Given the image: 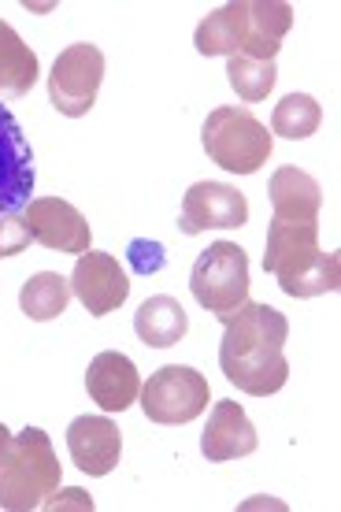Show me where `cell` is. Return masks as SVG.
I'll use <instances>...</instances> for the list:
<instances>
[{"label": "cell", "mask_w": 341, "mask_h": 512, "mask_svg": "<svg viewBox=\"0 0 341 512\" xmlns=\"http://www.w3.org/2000/svg\"><path fill=\"white\" fill-rule=\"evenodd\" d=\"M271 208L275 219H301V223H319V208H323V190L319 182L301 171V167H278L271 175Z\"/></svg>", "instance_id": "obj_16"}, {"label": "cell", "mask_w": 341, "mask_h": 512, "mask_svg": "<svg viewBox=\"0 0 341 512\" xmlns=\"http://www.w3.org/2000/svg\"><path fill=\"white\" fill-rule=\"evenodd\" d=\"M323 123V108H319L316 97H308V93H290V97H282L278 108L271 112V130H275L278 138H290V141H304L312 138Z\"/></svg>", "instance_id": "obj_20"}, {"label": "cell", "mask_w": 341, "mask_h": 512, "mask_svg": "<svg viewBox=\"0 0 341 512\" xmlns=\"http://www.w3.org/2000/svg\"><path fill=\"white\" fill-rule=\"evenodd\" d=\"M26 231H30V242L45 245V249H60V253L82 256L89 253V231L86 216L78 212L71 201L64 197H38L23 208Z\"/></svg>", "instance_id": "obj_10"}, {"label": "cell", "mask_w": 341, "mask_h": 512, "mask_svg": "<svg viewBox=\"0 0 341 512\" xmlns=\"http://www.w3.org/2000/svg\"><path fill=\"white\" fill-rule=\"evenodd\" d=\"M60 490V461L41 427H26L0 449V509L34 512Z\"/></svg>", "instance_id": "obj_3"}, {"label": "cell", "mask_w": 341, "mask_h": 512, "mask_svg": "<svg viewBox=\"0 0 341 512\" xmlns=\"http://www.w3.org/2000/svg\"><path fill=\"white\" fill-rule=\"evenodd\" d=\"M260 438H256L253 420L245 416L238 401H215L212 412H208V427L201 435V453L212 464L223 461H238V457H249L256 453Z\"/></svg>", "instance_id": "obj_14"}, {"label": "cell", "mask_w": 341, "mask_h": 512, "mask_svg": "<svg viewBox=\"0 0 341 512\" xmlns=\"http://www.w3.org/2000/svg\"><path fill=\"white\" fill-rule=\"evenodd\" d=\"M201 145L215 167L230 175H256L271 160L275 138L249 108H212L201 127Z\"/></svg>", "instance_id": "obj_4"}, {"label": "cell", "mask_w": 341, "mask_h": 512, "mask_svg": "<svg viewBox=\"0 0 341 512\" xmlns=\"http://www.w3.org/2000/svg\"><path fill=\"white\" fill-rule=\"evenodd\" d=\"M26 245H30V231H26L23 212L0 216V260H4V256H19Z\"/></svg>", "instance_id": "obj_23"}, {"label": "cell", "mask_w": 341, "mask_h": 512, "mask_svg": "<svg viewBox=\"0 0 341 512\" xmlns=\"http://www.w3.org/2000/svg\"><path fill=\"white\" fill-rule=\"evenodd\" d=\"M130 260H134V268H138L141 275H152V271L164 268V245L134 242V245H130Z\"/></svg>", "instance_id": "obj_24"}, {"label": "cell", "mask_w": 341, "mask_h": 512, "mask_svg": "<svg viewBox=\"0 0 341 512\" xmlns=\"http://www.w3.org/2000/svg\"><path fill=\"white\" fill-rule=\"evenodd\" d=\"M86 390L93 397V405H101L104 412H127L141 394V375L134 368V360L108 349V353H97L89 360Z\"/></svg>", "instance_id": "obj_15"}, {"label": "cell", "mask_w": 341, "mask_h": 512, "mask_svg": "<svg viewBox=\"0 0 341 512\" xmlns=\"http://www.w3.org/2000/svg\"><path fill=\"white\" fill-rule=\"evenodd\" d=\"M34 82H38V56L0 19V97L19 101L34 90Z\"/></svg>", "instance_id": "obj_18"}, {"label": "cell", "mask_w": 341, "mask_h": 512, "mask_svg": "<svg viewBox=\"0 0 341 512\" xmlns=\"http://www.w3.org/2000/svg\"><path fill=\"white\" fill-rule=\"evenodd\" d=\"M67 505H75V509H89V512H93V498H89L86 490H78V487L64 490V498H45V505H41V509H67Z\"/></svg>", "instance_id": "obj_25"}, {"label": "cell", "mask_w": 341, "mask_h": 512, "mask_svg": "<svg viewBox=\"0 0 341 512\" xmlns=\"http://www.w3.org/2000/svg\"><path fill=\"white\" fill-rule=\"evenodd\" d=\"M34 149L23 134L19 119L0 104V216L23 212L34 197Z\"/></svg>", "instance_id": "obj_8"}, {"label": "cell", "mask_w": 341, "mask_h": 512, "mask_svg": "<svg viewBox=\"0 0 341 512\" xmlns=\"http://www.w3.org/2000/svg\"><path fill=\"white\" fill-rule=\"evenodd\" d=\"M341 286V253H319L312 264H304L297 275H290L286 282H278V290L286 297H323L334 294Z\"/></svg>", "instance_id": "obj_21"}, {"label": "cell", "mask_w": 341, "mask_h": 512, "mask_svg": "<svg viewBox=\"0 0 341 512\" xmlns=\"http://www.w3.org/2000/svg\"><path fill=\"white\" fill-rule=\"evenodd\" d=\"M319 249V223H301V219H271L264 245V271L286 282L290 275L312 264Z\"/></svg>", "instance_id": "obj_13"}, {"label": "cell", "mask_w": 341, "mask_h": 512, "mask_svg": "<svg viewBox=\"0 0 341 512\" xmlns=\"http://www.w3.org/2000/svg\"><path fill=\"white\" fill-rule=\"evenodd\" d=\"M286 338H290V323L278 308L245 301L227 320V334L219 346V368L245 394H278L290 379V360L282 353Z\"/></svg>", "instance_id": "obj_1"}, {"label": "cell", "mask_w": 341, "mask_h": 512, "mask_svg": "<svg viewBox=\"0 0 341 512\" xmlns=\"http://www.w3.org/2000/svg\"><path fill=\"white\" fill-rule=\"evenodd\" d=\"M67 305H71V282L64 275H56V271L30 275L23 282V290H19V308L34 323H49L56 316H64Z\"/></svg>", "instance_id": "obj_19"}, {"label": "cell", "mask_w": 341, "mask_h": 512, "mask_svg": "<svg viewBox=\"0 0 341 512\" xmlns=\"http://www.w3.org/2000/svg\"><path fill=\"white\" fill-rule=\"evenodd\" d=\"M104 82V52L89 41H78L71 49L56 56L49 75V101L52 108L67 119L89 116V108L97 104Z\"/></svg>", "instance_id": "obj_7"}, {"label": "cell", "mask_w": 341, "mask_h": 512, "mask_svg": "<svg viewBox=\"0 0 341 512\" xmlns=\"http://www.w3.org/2000/svg\"><path fill=\"white\" fill-rule=\"evenodd\" d=\"M134 331H138V338L145 342V346L171 349L186 338V331H190V316H186V308L178 305L175 297L156 294L138 308Z\"/></svg>", "instance_id": "obj_17"}, {"label": "cell", "mask_w": 341, "mask_h": 512, "mask_svg": "<svg viewBox=\"0 0 341 512\" xmlns=\"http://www.w3.org/2000/svg\"><path fill=\"white\" fill-rule=\"evenodd\" d=\"M227 78H230V86H234V93H238L241 101L256 104L275 90L278 67H275V60H271V64H256V60H245V56H230Z\"/></svg>", "instance_id": "obj_22"}, {"label": "cell", "mask_w": 341, "mask_h": 512, "mask_svg": "<svg viewBox=\"0 0 341 512\" xmlns=\"http://www.w3.org/2000/svg\"><path fill=\"white\" fill-rule=\"evenodd\" d=\"M8 442H12V431H8V427H4V423H0V449L8 446Z\"/></svg>", "instance_id": "obj_26"}, {"label": "cell", "mask_w": 341, "mask_h": 512, "mask_svg": "<svg viewBox=\"0 0 341 512\" xmlns=\"http://www.w3.org/2000/svg\"><path fill=\"white\" fill-rule=\"evenodd\" d=\"M141 409L152 423H164V427H175V423H193L208 409V379H204L197 368L190 364H167L160 372L149 375V383L141 386Z\"/></svg>", "instance_id": "obj_6"}, {"label": "cell", "mask_w": 341, "mask_h": 512, "mask_svg": "<svg viewBox=\"0 0 341 512\" xmlns=\"http://www.w3.org/2000/svg\"><path fill=\"white\" fill-rule=\"evenodd\" d=\"M290 26L293 8L286 0H238L201 19L193 45L201 56H245L256 64H271Z\"/></svg>", "instance_id": "obj_2"}, {"label": "cell", "mask_w": 341, "mask_h": 512, "mask_svg": "<svg viewBox=\"0 0 341 512\" xmlns=\"http://www.w3.org/2000/svg\"><path fill=\"white\" fill-rule=\"evenodd\" d=\"M190 290L208 316L227 323L249 301V256H245V249L234 242L208 245L193 264Z\"/></svg>", "instance_id": "obj_5"}, {"label": "cell", "mask_w": 341, "mask_h": 512, "mask_svg": "<svg viewBox=\"0 0 341 512\" xmlns=\"http://www.w3.org/2000/svg\"><path fill=\"white\" fill-rule=\"evenodd\" d=\"M67 282H71V294L86 305L89 316H108L130 297L127 271L119 268V260L112 253H97V249L78 256Z\"/></svg>", "instance_id": "obj_11"}, {"label": "cell", "mask_w": 341, "mask_h": 512, "mask_svg": "<svg viewBox=\"0 0 341 512\" xmlns=\"http://www.w3.org/2000/svg\"><path fill=\"white\" fill-rule=\"evenodd\" d=\"M249 219V201L245 193L227 186V182H193L186 197H182V216L178 227L182 234H201V231H234L245 227Z\"/></svg>", "instance_id": "obj_9"}, {"label": "cell", "mask_w": 341, "mask_h": 512, "mask_svg": "<svg viewBox=\"0 0 341 512\" xmlns=\"http://www.w3.org/2000/svg\"><path fill=\"white\" fill-rule=\"evenodd\" d=\"M67 449H71V461L78 464V472L101 479L123 457V435L112 423V416H78L67 427Z\"/></svg>", "instance_id": "obj_12"}]
</instances>
